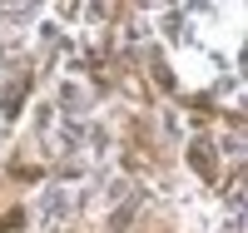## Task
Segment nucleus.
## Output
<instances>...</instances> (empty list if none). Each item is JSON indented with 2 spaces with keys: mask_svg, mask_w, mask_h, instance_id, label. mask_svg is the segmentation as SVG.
<instances>
[{
  "mask_svg": "<svg viewBox=\"0 0 248 233\" xmlns=\"http://www.w3.org/2000/svg\"><path fill=\"white\" fill-rule=\"evenodd\" d=\"M189 164H194L199 179H214V174H218V149H214L209 139H194V144H189Z\"/></svg>",
  "mask_w": 248,
  "mask_h": 233,
  "instance_id": "nucleus-1",
  "label": "nucleus"
},
{
  "mask_svg": "<svg viewBox=\"0 0 248 233\" xmlns=\"http://www.w3.org/2000/svg\"><path fill=\"white\" fill-rule=\"evenodd\" d=\"M25 94H30V75H15V79L5 84V94H0V114L15 119V114H20V104H25Z\"/></svg>",
  "mask_w": 248,
  "mask_h": 233,
  "instance_id": "nucleus-2",
  "label": "nucleus"
},
{
  "mask_svg": "<svg viewBox=\"0 0 248 233\" xmlns=\"http://www.w3.org/2000/svg\"><path fill=\"white\" fill-rule=\"evenodd\" d=\"M65 218H70V194H65V188H50V199H45V223L60 228Z\"/></svg>",
  "mask_w": 248,
  "mask_h": 233,
  "instance_id": "nucleus-3",
  "label": "nucleus"
},
{
  "mask_svg": "<svg viewBox=\"0 0 248 233\" xmlns=\"http://www.w3.org/2000/svg\"><path fill=\"white\" fill-rule=\"evenodd\" d=\"M25 228V208H10L5 218H0V233H20Z\"/></svg>",
  "mask_w": 248,
  "mask_h": 233,
  "instance_id": "nucleus-4",
  "label": "nucleus"
},
{
  "mask_svg": "<svg viewBox=\"0 0 248 233\" xmlns=\"http://www.w3.org/2000/svg\"><path fill=\"white\" fill-rule=\"evenodd\" d=\"M129 218H134V203H129V208H119V214L109 218V233H124V228H129Z\"/></svg>",
  "mask_w": 248,
  "mask_h": 233,
  "instance_id": "nucleus-5",
  "label": "nucleus"
}]
</instances>
